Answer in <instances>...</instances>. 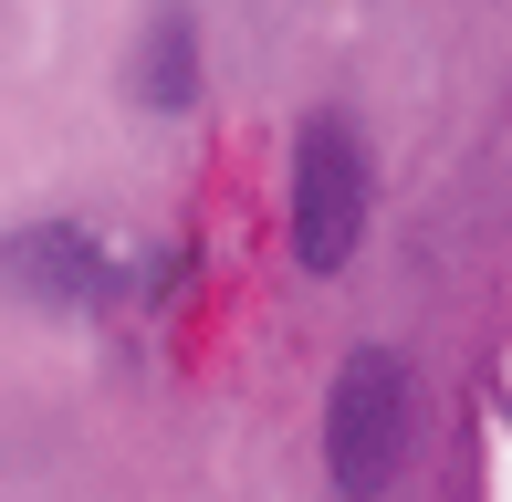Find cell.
I'll return each instance as SVG.
<instances>
[{
  "instance_id": "1",
  "label": "cell",
  "mask_w": 512,
  "mask_h": 502,
  "mask_svg": "<svg viewBox=\"0 0 512 502\" xmlns=\"http://www.w3.org/2000/svg\"><path fill=\"white\" fill-rule=\"evenodd\" d=\"M418 440V387L387 346H356L324 387V471H335L345 502H387V482L408 471Z\"/></svg>"
},
{
  "instance_id": "2",
  "label": "cell",
  "mask_w": 512,
  "mask_h": 502,
  "mask_svg": "<svg viewBox=\"0 0 512 502\" xmlns=\"http://www.w3.org/2000/svg\"><path fill=\"white\" fill-rule=\"evenodd\" d=\"M366 199H377V178H366L356 116L314 105V116L293 126V251H304V272H345V262H356Z\"/></svg>"
},
{
  "instance_id": "3",
  "label": "cell",
  "mask_w": 512,
  "mask_h": 502,
  "mask_svg": "<svg viewBox=\"0 0 512 502\" xmlns=\"http://www.w3.org/2000/svg\"><path fill=\"white\" fill-rule=\"evenodd\" d=\"M0 283L21 304H105V293H126V262H105L84 231H21L0 241Z\"/></svg>"
},
{
  "instance_id": "4",
  "label": "cell",
  "mask_w": 512,
  "mask_h": 502,
  "mask_svg": "<svg viewBox=\"0 0 512 502\" xmlns=\"http://www.w3.org/2000/svg\"><path fill=\"white\" fill-rule=\"evenodd\" d=\"M126 74H136V95H147L157 116H178V105L199 95V21L178 11V0H157V11H147V32H136V63H126Z\"/></svg>"
}]
</instances>
